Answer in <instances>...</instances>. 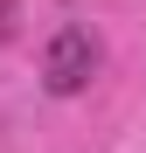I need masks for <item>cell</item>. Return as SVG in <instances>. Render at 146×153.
Masks as SVG:
<instances>
[{"instance_id":"obj_1","label":"cell","mask_w":146,"mask_h":153,"mask_svg":"<svg viewBox=\"0 0 146 153\" xmlns=\"http://www.w3.org/2000/svg\"><path fill=\"white\" fill-rule=\"evenodd\" d=\"M97 35L84 28V21H63L56 35H49V49H42V84L56 91V97H77L90 76H97Z\"/></svg>"}]
</instances>
